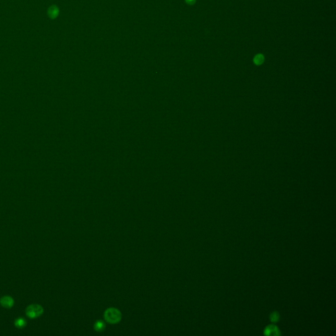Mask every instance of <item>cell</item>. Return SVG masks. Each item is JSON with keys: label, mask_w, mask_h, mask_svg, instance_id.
<instances>
[{"label": "cell", "mask_w": 336, "mask_h": 336, "mask_svg": "<svg viewBox=\"0 0 336 336\" xmlns=\"http://www.w3.org/2000/svg\"><path fill=\"white\" fill-rule=\"evenodd\" d=\"M43 313V307L37 304L30 305L26 308V314L30 318H35L41 316Z\"/></svg>", "instance_id": "cell-1"}, {"label": "cell", "mask_w": 336, "mask_h": 336, "mask_svg": "<svg viewBox=\"0 0 336 336\" xmlns=\"http://www.w3.org/2000/svg\"><path fill=\"white\" fill-rule=\"evenodd\" d=\"M121 314L120 312L115 309H109L106 311L105 318L110 323H116L120 321Z\"/></svg>", "instance_id": "cell-2"}, {"label": "cell", "mask_w": 336, "mask_h": 336, "mask_svg": "<svg viewBox=\"0 0 336 336\" xmlns=\"http://www.w3.org/2000/svg\"><path fill=\"white\" fill-rule=\"evenodd\" d=\"M0 304L2 307L9 309L13 306L14 300L10 296H4L0 299Z\"/></svg>", "instance_id": "cell-3"}, {"label": "cell", "mask_w": 336, "mask_h": 336, "mask_svg": "<svg viewBox=\"0 0 336 336\" xmlns=\"http://www.w3.org/2000/svg\"><path fill=\"white\" fill-rule=\"evenodd\" d=\"M264 334L268 335H280L279 329L274 325H270L264 330Z\"/></svg>", "instance_id": "cell-4"}, {"label": "cell", "mask_w": 336, "mask_h": 336, "mask_svg": "<svg viewBox=\"0 0 336 336\" xmlns=\"http://www.w3.org/2000/svg\"><path fill=\"white\" fill-rule=\"evenodd\" d=\"M47 13H48V15L50 18H57L59 13L58 8L55 5H52L51 7L49 8L48 12H47Z\"/></svg>", "instance_id": "cell-5"}, {"label": "cell", "mask_w": 336, "mask_h": 336, "mask_svg": "<svg viewBox=\"0 0 336 336\" xmlns=\"http://www.w3.org/2000/svg\"><path fill=\"white\" fill-rule=\"evenodd\" d=\"M264 61V57L262 54H258L256 55L254 58V62L256 65H262Z\"/></svg>", "instance_id": "cell-6"}, {"label": "cell", "mask_w": 336, "mask_h": 336, "mask_svg": "<svg viewBox=\"0 0 336 336\" xmlns=\"http://www.w3.org/2000/svg\"><path fill=\"white\" fill-rule=\"evenodd\" d=\"M15 325L16 327L18 328H22L26 325V322L24 318H19L15 321Z\"/></svg>", "instance_id": "cell-7"}, {"label": "cell", "mask_w": 336, "mask_h": 336, "mask_svg": "<svg viewBox=\"0 0 336 336\" xmlns=\"http://www.w3.org/2000/svg\"><path fill=\"white\" fill-rule=\"evenodd\" d=\"M279 314L278 313H276V312H274V313H272L271 315V321L272 322H276L278 321L279 320Z\"/></svg>", "instance_id": "cell-8"}, {"label": "cell", "mask_w": 336, "mask_h": 336, "mask_svg": "<svg viewBox=\"0 0 336 336\" xmlns=\"http://www.w3.org/2000/svg\"><path fill=\"white\" fill-rule=\"evenodd\" d=\"M104 327H105L104 323H103V322H98L97 323V324L95 325L96 330H97V331H101V330H103V328H104Z\"/></svg>", "instance_id": "cell-9"}, {"label": "cell", "mask_w": 336, "mask_h": 336, "mask_svg": "<svg viewBox=\"0 0 336 336\" xmlns=\"http://www.w3.org/2000/svg\"><path fill=\"white\" fill-rule=\"evenodd\" d=\"M196 0H185V2L189 5H193L196 3Z\"/></svg>", "instance_id": "cell-10"}]
</instances>
